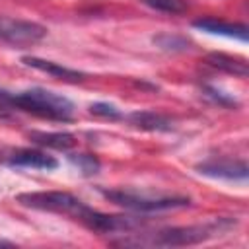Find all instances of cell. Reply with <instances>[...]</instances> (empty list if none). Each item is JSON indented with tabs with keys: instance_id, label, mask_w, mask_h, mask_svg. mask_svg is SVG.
<instances>
[{
	"instance_id": "6da1fadb",
	"label": "cell",
	"mask_w": 249,
	"mask_h": 249,
	"mask_svg": "<svg viewBox=\"0 0 249 249\" xmlns=\"http://www.w3.org/2000/svg\"><path fill=\"white\" fill-rule=\"evenodd\" d=\"M21 206L64 214L76 222H80L84 228L105 233L111 226V214H103L99 210H93L86 202H82L78 196L64 193V191H37V193H21L16 198Z\"/></svg>"
},
{
	"instance_id": "7a4b0ae2",
	"label": "cell",
	"mask_w": 249,
	"mask_h": 249,
	"mask_svg": "<svg viewBox=\"0 0 249 249\" xmlns=\"http://www.w3.org/2000/svg\"><path fill=\"white\" fill-rule=\"evenodd\" d=\"M235 226L231 218H216L206 224L198 226H181V228H163L154 233H134L136 237H123L113 241V245H150V247H181V245H195L202 243L210 237L222 235Z\"/></svg>"
},
{
	"instance_id": "3957f363",
	"label": "cell",
	"mask_w": 249,
	"mask_h": 249,
	"mask_svg": "<svg viewBox=\"0 0 249 249\" xmlns=\"http://www.w3.org/2000/svg\"><path fill=\"white\" fill-rule=\"evenodd\" d=\"M10 107L31 113L41 119H49V121L66 123V121H72L74 117V103L68 97L43 89V88H31L25 91L12 93Z\"/></svg>"
},
{
	"instance_id": "277c9868",
	"label": "cell",
	"mask_w": 249,
	"mask_h": 249,
	"mask_svg": "<svg viewBox=\"0 0 249 249\" xmlns=\"http://www.w3.org/2000/svg\"><path fill=\"white\" fill-rule=\"evenodd\" d=\"M101 195L107 200L134 212H161V210L185 208L191 204L189 196H146L124 189H109V191H101Z\"/></svg>"
},
{
	"instance_id": "5b68a950",
	"label": "cell",
	"mask_w": 249,
	"mask_h": 249,
	"mask_svg": "<svg viewBox=\"0 0 249 249\" xmlns=\"http://www.w3.org/2000/svg\"><path fill=\"white\" fill-rule=\"evenodd\" d=\"M45 35H47V27L37 21L0 16V41H4V43L16 45V47L35 45L41 39H45Z\"/></svg>"
},
{
	"instance_id": "8992f818",
	"label": "cell",
	"mask_w": 249,
	"mask_h": 249,
	"mask_svg": "<svg viewBox=\"0 0 249 249\" xmlns=\"http://www.w3.org/2000/svg\"><path fill=\"white\" fill-rule=\"evenodd\" d=\"M0 163L10 167H31V169H45L51 171L58 165V161L43 150L33 148H10L0 152Z\"/></svg>"
},
{
	"instance_id": "52a82bcc",
	"label": "cell",
	"mask_w": 249,
	"mask_h": 249,
	"mask_svg": "<svg viewBox=\"0 0 249 249\" xmlns=\"http://www.w3.org/2000/svg\"><path fill=\"white\" fill-rule=\"evenodd\" d=\"M200 175L228 181H245L249 175L247 163L239 160H208L195 167Z\"/></svg>"
},
{
	"instance_id": "ba28073f",
	"label": "cell",
	"mask_w": 249,
	"mask_h": 249,
	"mask_svg": "<svg viewBox=\"0 0 249 249\" xmlns=\"http://www.w3.org/2000/svg\"><path fill=\"white\" fill-rule=\"evenodd\" d=\"M21 62H23L25 66H29V68H35V70H39V72H45V74H49V76H53V78H56V80H62V82H72V84H76V82L86 80V74H84V72L74 70V68L60 66V64L53 62V60H45V58H37V56H23Z\"/></svg>"
},
{
	"instance_id": "9c48e42d",
	"label": "cell",
	"mask_w": 249,
	"mask_h": 249,
	"mask_svg": "<svg viewBox=\"0 0 249 249\" xmlns=\"http://www.w3.org/2000/svg\"><path fill=\"white\" fill-rule=\"evenodd\" d=\"M193 25L196 29L206 31V33L226 35V37H233V39H239V41H247V37H249L247 25L230 23V21H224V19H218V18H200V19H195Z\"/></svg>"
},
{
	"instance_id": "30bf717a",
	"label": "cell",
	"mask_w": 249,
	"mask_h": 249,
	"mask_svg": "<svg viewBox=\"0 0 249 249\" xmlns=\"http://www.w3.org/2000/svg\"><path fill=\"white\" fill-rule=\"evenodd\" d=\"M126 121L132 126L140 130H150V132H167L173 128L171 119L156 111H134L126 117Z\"/></svg>"
},
{
	"instance_id": "8fae6325",
	"label": "cell",
	"mask_w": 249,
	"mask_h": 249,
	"mask_svg": "<svg viewBox=\"0 0 249 249\" xmlns=\"http://www.w3.org/2000/svg\"><path fill=\"white\" fill-rule=\"evenodd\" d=\"M206 64L216 68V70H222L226 74H233L237 78H247L245 58H237V56H231V54H226V53H210L206 56Z\"/></svg>"
},
{
	"instance_id": "7c38bea8",
	"label": "cell",
	"mask_w": 249,
	"mask_h": 249,
	"mask_svg": "<svg viewBox=\"0 0 249 249\" xmlns=\"http://www.w3.org/2000/svg\"><path fill=\"white\" fill-rule=\"evenodd\" d=\"M31 142L45 146V148H54V150H70L76 146V136L70 132H29Z\"/></svg>"
},
{
	"instance_id": "4fadbf2b",
	"label": "cell",
	"mask_w": 249,
	"mask_h": 249,
	"mask_svg": "<svg viewBox=\"0 0 249 249\" xmlns=\"http://www.w3.org/2000/svg\"><path fill=\"white\" fill-rule=\"evenodd\" d=\"M152 41L161 51H167V53H183L191 49V41L185 35H177V33H160V35H154Z\"/></svg>"
},
{
	"instance_id": "5bb4252c",
	"label": "cell",
	"mask_w": 249,
	"mask_h": 249,
	"mask_svg": "<svg viewBox=\"0 0 249 249\" xmlns=\"http://www.w3.org/2000/svg\"><path fill=\"white\" fill-rule=\"evenodd\" d=\"M140 2L156 12H165V14H183L189 8L187 0H140Z\"/></svg>"
},
{
	"instance_id": "9a60e30c",
	"label": "cell",
	"mask_w": 249,
	"mask_h": 249,
	"mask_svg": "<svg viewBox=\"0 0 249 249\" xmlns=\"http://www.w3.org/2000/svg\"><path fill=\"white\" fill-rule=\"evenodd\" d=\"M70 161L84 173V175H95L101 167L99 160L91 154H72L70 156Z\"/></svg>"
},
{
	"instance_id": "2e32d148",
	"label": "cell",
	"mask_w": 249,
	"mask_h": 249,
	"mask_svg": "<svg viewBox=\"0 0 249 249\" xmlns=\"http://www.w3.org/2000/svg\"><path fill=\"white\" fill-rule=\"evenodd\" d=\"M89 113L95 115V117H101V119H109V121L123 119V113L111 103H91L89 105Z\"/></svg>"
},
{
	"instance_id": "e0dca14e",
	"label": "cell",
	"mask_w": 249,
	"mask_h": 249,
	"mask_svg": "<svg viewBox=\"0 0 249 249\" xmlns=\"http://www.w3.org/2000/svg\"><path fill=\"white\" fill-rule=\"evenodd\" d=\"M204 91H206V95H208L210 99H214V101L220 103V105H226V107H235V105H237V101H235L233 97L224 95V93L218 91L216 88H204Z\"/></svg>"
},
{
	"instance_id": "ac0fdd59",
	"label": "cell",
	"mask_w": 249,
	"mask_h": 249,
	"mask_svg": "<svg viewBox=\"0 0 249 249\" xmlns=\"http://www.w3.org/2000/svg\"><path fill=\"white\" fill-rule=\"evenodd\" d=\"M0 245H10V243H8V241H2V239H0Z\"/></svg>"
}]
</instances>
